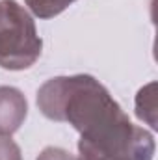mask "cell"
Returning <instances> with one entry per match:
<instances>
[{"label":"cell","mask_w":158,"mask_h":160,"mask_svg":"<svg viewBox=\"0 0 158 160\" xmlns=\"http://www.w3.org/2000/svg\"><path fill=\"white\" fill-rule=\"evenodd\" d=\"M41 50L32 13L17 0H0V67L24 71L39 60Z\"/></svg>","instance_id":"2"},{"label":"cell","mask_w":158,"mask_h":160,"mask_svg":"<svg viewBox=\"0 0 158 160\" xmlns=\"http://www.w3.org/2000/svg\"><path fill=\"white\" fill-rule=\"evenodd\" d=\"M136 116L138 119L147 123L153 130L158 128L156 121V82H149L136 95Z\"/></svg>","instance_id":"4"},{"label":"cell","mask_w":158,"mask_h":160,"mask_svg":"<svg viewBox=\"0 0 158 160\" xmlns=\"http://www.w3.org/2000/svg\"><path fill=\"white\" fill-rule=\"evenodd\" d=\"M28 116V101L19 88L0 86V136L15 134Z\"/></svg>","instance_id":"3"},{"label":"cell","mask_w":158,"mask_h":160,"mask_svg":"<svg viewBox=\"0 0 158 160\" xmlns=\"http://www.w3.org/2000/svg\"><path fill=\"white\" fill-rule=\"evenodd\" d=\"M37 108L47 119L69 123L80 132L78 145L155 157V136L128 119L110 91L91 75L47 80L37 89Z\"/></svg>","instance_id":"1"},{"label":"cell","mask_w":158,"mask_h":160,"mask_svg":"<svg viewBox=\"0 0 158 160\" xmlns=\"http://www.w3.org/2000/svg\"><path fill=\"white\" fill-rule=\"evenodd\" d=\"M0 160H22L21 147L11 140V136H0Z\"/></svg>","instance_id":"7"},{"label":"cell","mask_w":158,"mask_h":160,"mask_svg":"<svg viewBox=\"0 0 158 160\" xmlns=\"http://www.w3.org/2000/svg\"><path fill=\"white\" fill-rule=\"evenodd\" d=\"M77 0H26V8L39 19H52Z\"/></svg>","instance_id":"5"},{"label":"cell","mask_w":158,"mask_h":160,"mask_svg":"<svg viewBox=\"0 0 158 160\" xmlns=\"http://www.w3.org/2000/svg\"><path fill=\"white\" fill-rule=\"evenodd\" d=\"M36 160H77L75 155H71L67 149H62V147H54V145H48L37 155Z\"/></svg>","instance_id":"8"},{"label":"cell","mask_w":158,"mask_h":160,"mask_svg":"<svg viewBox=\"0 0 158 160\" xmlns=\"http://www.w3.org/2000/svg\"><path fill=\"white\" fill-rule=\"evenodd\" d=\"M77 160H153V158L143 157V155H136V153H104V151H95V149L78 145Z\"/></svg>","instance_id":"6"}]
</instances>
